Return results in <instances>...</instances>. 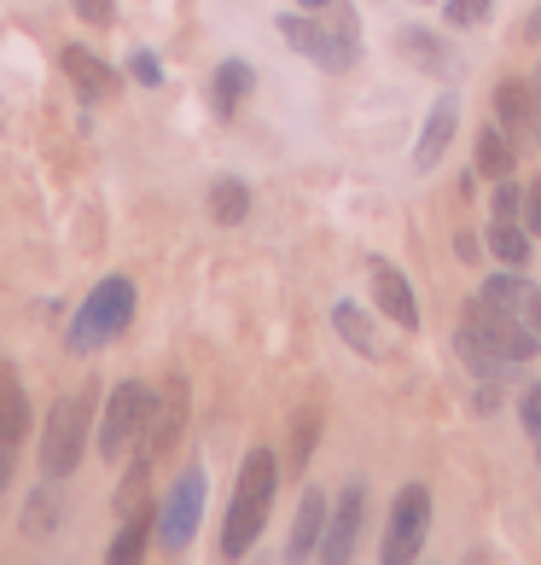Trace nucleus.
<instances>
[{
  "instance_id": "nucleus-1",
  "label": "nucleus",
  "mask_w": 541,
  "mask_h": 565,
  "mask_svg": "<svg viewBox=\"0 0 541 565\" xmlns=\"http://www.w3.org/2000/svg\"><path fill=\"white\" fill-rule=\"evenodd\" d=\"M274 490H280V460L268 449H251L239 467V490H234V508H227V525H221V554L227 559L251 554V542L268 525V508H274Z\"/></svg>"
},
{
  "instance_id": "nucleus-2",
  "label": "nucleus",
  "mask_w": 541,
  "mask_h": 565,
  "mask_svg": "<svg viewBox=\"0 0 541 565\" xmlns=\"http://www.w3.org/2000/svg\"><path fill=\"white\" fill-rule=\"evenodd\" d=\"M129 321H134V286L122 280V275L99 280V286L88 291V303L76 309V321H71V350H76V355L106 350Z\"/></svg>"
},
{
  "instance_id": "nucleus-3",
  "label": "nucleus",
  "mask_w": 541,
  "mask_h": 565,
  "mask_svg": "<svg viewBox=\"0 0 541 565\" xmlns=\"http://www.w3.org/2000/svg\"><path fill=\"white\" fill-rule=\"evenodd\" d=\"M94 385L88 391H76L65 396L53 414H47V431H41V472L47 478H71L76 472V460L82 449H88V426H94Z\"/></svg>"
},
{
  "instance_id": "nucleus-4",
  "label": "nucleus",
  "mask_w": 541,
  "mask_h": 565,
  "mask_svg": "<svg viewBox=\"0 0 541 565\" xmlns=\"http://www.w3.org/2000/svg\"><path fill=\"white\" fill-rule=\"evenodd\" d=\"M152 420H158V396L145 391L140 380L117 385V391L106 396V414H99V455L122 460L134 444H145V437H152Z\"/></svg>"
},
{
  "instance_id": "nucleus-5",
  "label": "nucleus",
  "mask_w": 541,
  "mask_h": 565,
  "mask_svg": "<svg viewBox=\"0 0 541 565\" xmlns=\"http://www.w3.org/2000/svg\"><path fill=\"white\" fill-rule=\"evenodd\" d=\"M280 35H285L297 53L315 58V65H326V71L356 65V53H361L356 18H332V24H315V18H303V12H285V18H280Z\"/></svg>"
},
{
  "instance_id": "nucleus-6",
  "label": "nucleus",
  "mask_w": 541,
  "mask_h": 565,
  "mask_svg": "<svg viewBox=\"0 0 541 565\" xmlns=\"http://www.w3.org/2000/svg\"><path fill=\"white\" fill-rule=\"evenodd\" d=\"M466 327H472L489 350H501L507 362H530V355H535V327H530L524 316H512V309L489 303L484 291H477V298L466 303Z\"/></svg>"
},
{
  "instance_id": "nucleus-7",
  "label": "nucleus",
  "mask_w": 541,
  "mask_h": 565,
  "mask_svg": "<svg viewBox=\"0 0 541 565\" xmlns=\"http://www.w3.org/2000/svg\"><path fill=\"white\" fill-rule=\"evenodd\" d=\"M425 531H431V490L425 484H408L397 495V508H390V525H385V565H408L420 559L425 548Z\"/></svg>"
},
{
  "instance_id": "nucleus-8",
  "label": "nucleus",
  "mask_w": 541,
  "mask_h": 565,
  "mask_svg": "<svg viewBox=\"0 0 541 565\" xmlns=\"http://www.w3.org/2000/svg\"><path fill=\"white\" fill-rule=\"evenodd\" d=\"M198 513H204V467H186L175 478L170 501H163V513H158V548L186 554V542L198 536Z\"/></svg>"
},
{
  "instance_id": "nucleus-9",
  "label": "nucleus",
  "mask_w": 541,
  "mask_h": 565,
  "mask_svg": "<svg viewBox=\"0 0 541 565\" xmlns=\"http://www.w3.org/2000/svg\"><path fill=\"white\" fill-rule=\"evenodd\" d=\"M495 117L512 146H535L541 140V88L535 82H501L495 88Z\"/></svg>"
},
{
  "instance_id": "nucleus-10",
  "label": "nucleus",
  "mask_w": 541,
  "mask_h": 565,
  "mask_svg": "<svg viewBox=\"0 0 541 565\" xmlns=\"http://www.w3.org/2000/svg\"><path fill=\"white\" fill-rule=\"evenodd\" d=\"M24 437H30V396L18 391L12 380H0V490L12 484V467H18Z\"/></svg>"
},
{
  "instance_id": "nucleus-11",
  "label": "nucleus",
  "mask_w": 541,
  "mask_h": 565,
  "mask_svg": "<svg viewBox=\"0 0 541 565\" xmlns=\"http://www.w3.org/2000/svg\"><path fill=\"white\" fill-rule=\"evenodd\" d=\"M372 303L385 309L390 321H397L402 332H420V303H413V286L402 268H390V263H372Z\"/></svg>"
},
{
  "instance_id": "nucleus-12",
  "label": "nucleus",
  "mask_w": 541,
  "mask_h": 565,
  "mask_svg": "<svg viewBox=\"0 0 541 565\" xmlns=\"http://www.w3.org/2000/svg\"><path fill=\"white\" fill-rule=\"evenodd\" d=\"M361 508H367L361 484H349V490H344V501H338V513H332V525H326V536H321V559H326V565H344L349 554H356Z\"/></svg>"
},
{
  "instance_id": "nucleus-13",
  "label": "nucleus",
  "mask_w": 541,
  "mask_h": 565,
  "mask_svg": "<svg viewBox=\"0 0 541 565\" xmlns=\"http://www.w3.org/2000/svg\"><path fill=\"white\" fill-rule=\"evenodd\" d=\"M58 65H65V76L76 82L82 99H111V94H117V71H111L94 47H76V41H71V47L58 53Z\"/></svg>"
},
{
  "instance_id": "nucleus-14",
  "label": "nucleus",
  "mask_w": 541,
  "mask_h": 565,
  "mask_svg": "<svg viewBox=\"0 0 541 565\" xmlns=\"http://www.w3.org/2000/svg\"><path fill=\"white\" fill-rule=\"evenodd\" d=\"M454 129H461V99L443 94V99L431 106V117H425V135H420V152H413V170H436V163H443V152H448V140H454Z\"/></svg>"
},
{
  "instance_id": "nucleus-15",
  "label": "nucleus",
  "mask_w": 541,
  "mask_h": 565,
  "mask_svg": "<svg viewBox=\"0 0 541 565\" xmlns=\"http://www.w3.org/2000/svg\"><path fill=\"white\" fill-rule=\"evenodd\" d=\"M321 536H326V495L321 490H309L303 495V508L297 519H291V559H309V554H321Z\"/></svg>"
},
{
  "instance_id": "nucleus-16",
  "label": "nucleus",
  "mask_w": 541,
  "mask_h": 565,
  "mask_svg": "<svg viewBox=\"0 0 541 565\" xmlns=\"http://www.w3.org/2000/svg\"><path fill=\"white\" fill-rule=\"evenodd\" d=\"M332 327H338V339L356 350V355H367V362H379V355H385L379 332H372V321L361 316L356 303H332Z\"/></svg>"
},
{
  "instance_id": "nucleus-17",
  "label": "nucleus",
  "mask_w": 541,
  "mask_h": 565,
  "mask_svg": "<svg viewBox=\"0 0 541 565\" xmlns=\"http://www.w3.org/2000/svg\"><path fill=\"white\" fill-rule=\"evenodd\" d=\"M251 82H257V71L245 65V58H227V65L216 71V88H210L216 111H221V117H234V111H239V99L251 94Z\"/></svg>"
},
{
  "instance_id": "nucleus-18",
  "label": "nucleus",
  "mask_w": 541,
  "mask_h": 565,
  "mask_svg": "<svg viewBox=\"0 0 541 565\" xmlns=\"http://www.w3.org/2000/svg\"><path fill=\"white\" fill-rule=\"evenodd\" d=\"M518 152V146L501 135V122H495V129H484V135H477V175H489V181H507L512 175V158Z\"/></svg>"
},
{
  "instance_id": "nucleus-19",
  "label": "nucleus",
  "mask_w": 541,
  "mask_h": 565,
  "mask_svg": "<svg viewBox=\"0 0 541 565\" xmlns=\"http://www.w3.org/2000/svg\"><path fill=\"white\" fill-rule=\"evenodd\" d=\"M397 53H402V58H413V71H425V76H443V71H448L443 41L425 35V30H402V35H397Z\"/></svg>"
},
{
  "instance_id": "nucleus-20",
  "label": "nucleus",
  "mask_w": 541,
  "mask_h": 565,
  "mask_svg": "<svg viewBox=\"0 0 541 565\" xmlns=\"http://www.w3.org/2000/svg\"><path fill=\"white\" fill-rule=\"evenodd\" d=\"M58 484H65V478H47L41 472V490L30 495V513H24V536H47L53 525H58Z\"/></svg>"
},
{
  "instance_id": "nucleus-21",
  "label": "nucleus",
  "mask_w": 541,
  "mask_h": 565,
  "mask_svg": "<svg viewBox=\"0 0 541 565\" xmlns=\"http://www.w3.org/2000/svg\"><path fill=\"white\" fill-rule=\"evenodd\" d=\"M145 536H152V513L145 508H134L129 519H122V531H117V542H111V565H134L140 554H145Z\"/></svg>"
},
{
  "instance_id": "nucleus-22",
  "label": "nucleus",
  "mask_w": 541,
  "mask_h": 565,
  "mask_svg": "<svg viewBox=\"0 0 541 565\" xmlns=\"http://www.w3.org/2000/svg\"><path fill=\"white\" fill-rule=\"evenodd\" d=\"M210 216L221 227H239L245 216H251V186H245V181H216L210 186Z\"/></svg>"
},
{
  "instance_id": "nucleus-23",
  "label": "nucleus",
  "mask_w": 541,
  "mask_h": 565,
  "mask_svg": "<svg viewBox=\"0 0 541 565\" xmlns=\"http://www.w3.org/2000/svg\"><path fill=\"white\" fill-rule=\"evenodd\" d=\"M484 298H489V303H501V309H512V316H524V321H530L535 286H530V280H518V275H489V280H484Z\"/></svg>"
},
{
  "instance_id": "nucleus-24",
  "label": "nucleus",
  "mask_w": 541,
  "mask_h": 565,
  "mask_svg": "<svg viewBox=\"0 0 541 565\" xmlns=\"http://www.w3.org/2000/svg\"><path fill=\"white\" fill-rule=\"evenodd\" d=\"M489 257H501L507 268H524V263H530V227L495 222V227H489Z\"/></svg>"
},
{
  "instance_id": "nucleus-25",
  "label": "nucleus",
  "mask_w": 541,
  "mask_h": 565,
  "mask_svg": "<svg viewBox=\"0 0 541 565\" xmlns=\"http://www.w3.org/2000/svg\"><path fill=\"white\" fill-rule=\"evenodd\" d=\"M461 362H466V367L477 373V380H495V373L507 367V355H501V350H489V344L477 339L472 327H461Z\"/></svg>"
},
{
  "instance_id": "nucleus-26",
  "label": "nucleus",
  "mask_w": 541,
  "mask_h": 565,
  "mask_svg": "<svg viewBox=\"0 0 541 565\" xmlns=\"http://www.w3.org/2000/svg\"><path fill=\"white\" fill-rule=\"evenodd\" d=\"M315 431H321V414H297V426H291V467H309V455H315Z\"/></svg>"
},
{
  "instance_id": "nucleus-27",
  "label": "nucleus",
  "mask_w": 541,
  "mask_h": 565,
  "mask_svg": "<svg viewBox=\"0 0 541 565\" xmlns=\"http://www.w3.org/2000/svg\"><path fill=\"white\" fill-rule=\"evenodd\" d=\"M489 12H495V0H448V7H443V18H448V24H461V30L484 24Z\"/></svg>"
},
{
  "instance_id": "nucleus-28",
  "label": "nucleus",
  "mask_w": 541,
  "mask_h": 565,
  "mask_svg": "<svg viewBox=\"0 0 541 565\" xmlns=\"http://www.w3.org/2000/svg\"><path fill=\"white\" fill-rule=\"evenodd\" d=\"M518 204H524V186H512V175L495 186V222H518L524 211H518Z\"/></svg>"
},
{
  "instance_id": "nucleus-29",
  "label": "nucleus",
  "mask_w": 541,
  "mask_h": 565,
  "mask_svg": "<svg viewBox=\"0 0 541 565\" xmlns=\"http://www.w3.org/2000/svg\"><path fill=\"white\" fill-rule=\"evenodd\" d=\"M129 71L145 82V88H158V82H163V71H158V53H145V47H134V53H129Z\"/></svg>"
},
{
  "instance_id": "nucleus-30",
  "label": "nucleus",
  "mask_w": 541,
  "mask_h": 565,
  "mask_svg": "<svg viewBox=\"0 0 541 565\" xmlns=\"http://www.w3.org/2000/svg\"><path fill=\"white\" fill-rule=\"evenodd\" d=\"M76 12H82V24H99V30H106L111 18H117L111 0H76Z\"/></svg>"
},
{
  "instance_id": "nucleus-31",
  "label": "nucleus",
  "mask_w": 541,
  "mask_h": 565,
  "mask_svg": "<svg viewBox=\"0 0 541 565\" xmlns=\"http://www.w3.org/2000/svg\"><path fill=\"white\" fill-rule=\"evenodd\" d=\"M518 420H524V426L541 437V385H530V391H524V403H518Z\"/></svg>"
},
{
  "instance_id": "nucleus-32",
  "label": "nucleus",
  "mask_w": 541,
  "mask_h": 565,
  "mask_svg": "<svg viewBox=\"0 0 541 565\" xmlns=\"http://www.w3.org/2000/svg\"><path fill=\"white\" fill-rule=\"evenodd\" d=\"M524 222H530V234L541 239V175L524 186Z\"/></svg>"
},
{
  "instance_id": "nucleus-33",
  "label": "nucleus",
  "mask_w": 541,
  "mask_h": 565,
  "mask_svg": "<svg viewBox=\"0 0 541 565\" xmlns=\"http://www.w3.org/2000/svg\"><path fill=\"white\" fill-rule=\"evenodd\" d=\"M524 41H541V7H530V18H524Z\"/></svg>"
},
{
  "instance_id": "nucleus-34",
  "label": "nucleus",
  "mask_w": 541,
  "mask_h": 565,
  "mask_svg": "<svg viewBox=\"0 0 541 565\" xmlns=\"http://www.w3.org/2000/svg\"><path fill=\"white\" fill-rule=\"evenodd\" d=\"M454 250H461L466 263H477V239H472V234H461V239H454Z\"/></svg>"
},
{
  "instance_id": "nucleus-35",
  "label": "nucleus",
  "mask_w": 541,
  "mask_h": 565,
  "mask_svg": "<svg viewBox=\"0 0 541 565\" xmlns=\"http://www.w3.org/2000/svg\"><path fill=\"white\" fill-rule=\"evenodd\" d=\"M530 327L541 332V291H535V303H530Z\"/></svg>"
},
{
  "instance_id": "nucleus-36",
  "label": "nucleus",
  "mask_w": 541,
  "mask_h": 565,
  "mask_svg": "<svg viewBox=\"0 0 541 565\" xmlns=\"http://www.w3.org/2000/svg\"><path fill=\"white\" fill-rule=\"evenodd\" d=\"M297 7H303V12H321V7H332V0H297Z\"/></svg>"
}]
</instances>
